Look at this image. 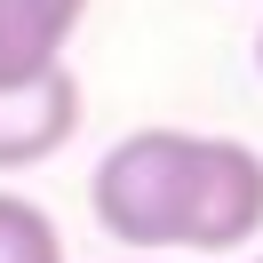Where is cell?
Wrapping results in <instances>:
<instances>
[{"label": "cell", "instance_id": "cell-4", "mask_svg": "<svg viewBox=\"0 0 263 263\" xmlns=\"http://www.w3.org/2000/svg\"><path fill=\"white\" fill-rule=\"evenodd\" d=\"M0 263H64V231L40 199L0 192Z\"/></svg>", "mask_w": 263, "mask_h": 263}, {"label": "cell", "instance_id": "cell-1", "mask_svg": "<svg viewBox=\"0 0 263 263\" xmlns=\"http://www.w3.org/2000/svg\"><path fill=\"white\" fill-rule=\"evenodd\" d=\"M88 208L128 255H231L263 231V152L239 136L136 128L96 160Z\"/></svg>", "mask_w": 263, "mask_h": 263}, {"label": "cell", "instance_id": "cell-6", "mask_svg": "<svg viewBox=\"0 0 263 263\" xmlns=\"http://www.w3.org/2000/svg\"><path fill=\"white\" fill-rule=\"evenodd\" d=\"M255 72H263V32H255Z\"/></svg>", "mask_w": 263, "mask_h": 263}, {"label": "cell", "instance_id": "cell-5", "mask_svg": "<svg viewBox=\"0 0 263 263\" xmlns=\"http://www.w3.org/2000/svg\"><path fill=\"white\" fill-rule=\"evenodd\" d=\"M128 263H176V255H128Z\"/></svg>", "mask_w": 263, "mask_h": 263}, {"label": "cell", "instance_id": "cell-7", "mask_svg": "<svg viewBox=\"0 0 263 263\" xmlns=\"http://www.w3.org/2000/svg\"><path fill=\"white\" fill-rule=\"evenodd\" d=\"M255 263H263V255H255Z\"/></svg>", "mask_w": 263, "mask_h": 263}, {"label": "cell", "instance_id": "cell-3", "mask_svg": "<svg viewBox=\"0 0 263 263\" xmlns=\"http://www.w3.org/2000/svg\"><path fill=\"white\" fill-rule=\"evenodd\" d=\"M80 16H88V0H0V88L56 72Z\"/></svg>", "mask_w": 263, "mask_h": 263}, {"label": "cell", "instance_id": "cell-2", "mask_svg": "<svg viewBox=\"0 0 263 263\" xmlns=\"http://www.w3.org/2000/svg\"><path fill=\"white\" fill-rule=\"evenodd\" d=\"M80 136V80L64 64L40 72V80L0 88V176L8 167H40Z\"/></svg>", "mask_w": 263, "mask_h": 263}]
</instances>
